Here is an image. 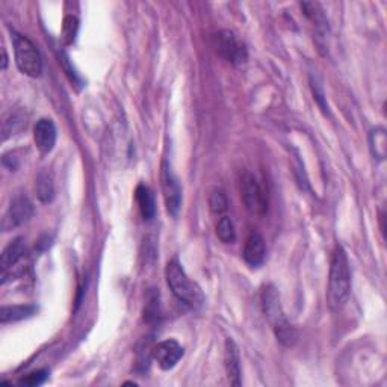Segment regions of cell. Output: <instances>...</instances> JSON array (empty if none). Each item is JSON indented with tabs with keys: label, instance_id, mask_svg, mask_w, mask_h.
I'll return each instance as SVG.
<instances>
[{
	"label": "cell",
	"instance_id": "6da1fadb",
	"mask_svg": "<svg viewBox=\"0 0 387 387\" xmlns=\"http://www.w3.org/2000/svg\"><path fill=\"white\" fill-rule=\"evenodd\" d=\"M351 293V270L345 250L337 245L333 251L330 265V279H328V292L327 302L331 310L342 309Z\"/></svg>",
	"mask_w": 387,
	"mask_h": 387
},
{
	"label": "cell",
	"instance_id": "7a4b0ae2",
	"mask_svg": "<svg viewBox=\"0 0 387 387\" xmlns=\"http://www.w3.org/2000/svg\"><path fill=\"white\" fill-rule=\"evenodd\" d=\"M262 306L266 319L271 324L275 336L283 345L291 346L297 340V331L289 324V321L284 316V312L282 309L280 295L272 284L265 286L262 291Z\"/></svg>",
	"mask_w": 387,
	"mask_h": 387
},
{
	"label": "cell",
	"instance_id": "3957f363",
	"mask_svg": "<svg viewBox=\"0 0 387 387\" xmlns=\"http://www.w3.org/2000/svg\"><path fill=\"white\" fill-rule=\"evenodd\" d=\"M167 275V283L176 298L192 309H198L205 302L201 289L194 283L182 268V265L177 261H171L165 270Z\"/></svg>",
	"mask_w": 387,
	"mask_h": 387
},
{
	"label": "cell",
	"instance_id": "277c9868",
	"mask_svg": "<svg viewBox=\"0 0 387 387\" xmlns=\"http://www.w3.org/2000/svg\"><path fill=\"white\" fill-rule=\"evenodd\" d=\"M13 44L18 70L29 78H40L43 73V61L34 43L24 35L13 32Z\"/></svg>",
	"mask_w": 387,
	"mask_h": 387
},
{
	"label": "cell",
	"instance_id": "5b68a950",
	"mask_svg": "<svg viewBox=\"0 0 387 387\" xmlns=\"http://www.w3.org/2000/svg\"><path fill=\"white\" fill-rule=\"evenodd\" d=\"M241 198L251 215L263 217L268 212V196L253 174L245 173L241 179Z\"/></svg>",
	"mask_w": 387,
	"mask_h": 387
},
{
	"label": "cell",
	"instance_id": "8992f818",
	"mask_svg": "<svg viewBox=\"0 0 387 387\" xmlns=\"http://www.w3.org/2000/svg\"><path fill=\"white\" fill-rule=\"evenodd\" d=\"M214 48L219 57L232 66H242L248 59L245 44L232 31H219L215 34Z\"/></svg>",
	"mask_w": 387,
	"mask_h": 387
},
{
	"label": "cell",
	"instance_id": "52a82bcc",
	"mask_svg": "<svg viewBox=\"0 0 387 387\" xmlns=\"http://www.w3.org/2000/svg\"><path fill=\"white\" fill-rule=\"evenodd\" d=\"M161 187L167 212L171 217H177L182 207V187L180 180L173 171L171 165L163 161L161 170Z\"/></svg>",
	"mask_w": 387,
	"mask_h": 387
},
{
	"label": "cell",
	"instance_id": "ba28073f",
	"mask_svg": "<svg viewBox=\"0 0 387 387\" xmlns=\"http://www.w3.org/2000/svg\"><path fill=\"white\" fill-rule=\"evenodd\" d=\"M32 215H34L32 201L26 196H18L11 201L6 214L3 215L2 230L3 232H9V230L20 227L24 223H27V221L32 218Z\"/></svg>",
	"mask_w": 387,
	"mask_h": 387
},
{
	"label": "cell",
	"instance_id": "9c48e42d",
	"mask_svg": "<svg viewBox=\"0 0 387 387\" xmlns=\"http://www.w3.org/2000/svg\"><path fill=\"white\" fill-rule=\"evenodd\" d=\"M152 357L163 371H170L183 357V348L174 339L162 340V342L153 346Z\"/></svg>",
	"mask_w": 387,
	"mask_h": 387
},
{
	"label": "cell",
	"instance_id": "30bf717a",
	"mask_svg": "<svg viewBox=\"0 0 387 387\" xmlns=\"http://www.w3.org/2000/svg\"><path fill=\"white\" fill-rule=\"evenodd\" d=\"M35 145L43 154H48L54 149L57 144V127L49 118H43L34 127Z\"/></svg>",
	"mask_w": 387,
	"mask_h": 387
},
{
	"label": "cell",
	"instance_id": "8fae6325",
	"mask_svg": "<svg viewBox=\"0 0 387 387\" xmlns=\"http://www.w3.org/2000/svg\"><path fill=\"white\" fill-rule=\"evenodd\" d=\"M265 254L266 248L263 236L259 232H256V230H251L244 245V261L250 266H253V268H256V266H261L263 263Z\"/></svg>",
	"mask_w": 387,
	"mask_h": 387
},
{
	"label": "cell",
	"instance_id": "7c38bea8",
	"mask_svg": "<svg viewBox=\"0 0 387 387\" xmlns=\"http://www.w3.org/2000/svg\"><path fill=\"white\" fill-rule=\"evenodd\" d=\"M224 362L230 384H233L236 387L241 386V357H239L238 345L235 344V340L230 337L226 340Z\"/></svg>",
	"mask_w": 387,
	"mask_h": 387
},
{
	"label": "cell",
	"instance_id": "4fadbf2b",
	"mask_svg": "<svg viewBox=\"0 0 387 387\" xmlns=\"http://www.w3.org/2000/svg\"><path fill=\"white\" fill-rule=\"evenodd\" d=\"M26 254V244L23 238H15L14 241L9 242L0 257V270H2V275L8 274L15 268V265L20 262Z\"/></svg>",
	"mask_w": 387,
	"mask_h": 387
},
{
	"label": "cell",
	"instance_id": "5bb4252c",
	"mask_svg": "<svg viewBox=\"0 0 387 387\" xmlns=\"http://www.w3.org/2000/svg\"><path fill=\"white\" fill-rule=\"evenodd\" d=\"M135 198H136L138 206H140V212H141L143 218L147 221L153 219L154 214H156V203H154L153 191L149 187L140 185L136 188Z\"/></svg>",
	"mask_w": 387,
	"mask_h": 387
},
{
	"label": "cell",
	"instance_id": "9a60e30c",
	"mask_svg": "<svg viewBox=\"0 0 387 387\" xmlns=\"http://www.w3.org/2000/svg\"><path fill=\"white\" fill-rule=\"evenodd\" d=\"M36 313L35 306H3L0 309V322L8 324V322H17L22 319H27Z\"/></svg>",
	"mask_w": 387,
	"mask_h": 387
},
{
	"label": "cell",
	"instance_id": "2e32d148",
	"mask_svg": "<svg viewBox=\"0 0 387 387\" xmlns=\"http://www.w3.org/2000/svg\"><path fill=\"white\" fill-rule=\"evenodd\" d=\"M36 196H38L40 201L43 203H50L54 197V182H53V174L49 170H43L38 177H36L35 183Z\"/></svg>",
	"mask_w": 387,
	"mask_h": 387
},
{
	"label": "cell",
	"instance_id": "e0dca14e",
	"mask_svg": "<svg viewBox=\"0 0 387 387\" xmlns=\"http://www.w3.org/2000/svg\"><path fill=\"white\" fill-rule=\"evenodd\" d=\"M370 149L377 161H384L387 154V133L384 127H375L370 133Z\"/></svg>",
	"mask_w": 387,
	"mask_h": 387
},
{
	"label": "cell",
	"instance_id": "ac0fdd59",
	"mask_svg": "<svg viewBox=\"0 0 387 387\" xmlns=\"http://www.w3.org/2000/svg\"><path fill=\"white\" fill-rule=\"evenodd\" d=\"M217 236L219 238V241L224 244H233L236 241V232L232 218L227 215L219 217L217 224Z\"/></svg>",
	"mask_w": 387,
	"mask_h": 387
},
{
	"label": "cell",
	"instance_id": "d6986e66",
	"mask_svg": "<svg viewBox=\"0 0 387 387\" xmlns=\"http://www.w3.org/2000/svg\"><path fill=\"white\" fill-rule=\"evenodd\" d=\"M209 207L212 214L217 217H223L228 209V200L223 189H214L209 196Z\"/></svg>",
	"mask_w": 387,
	"mask_h": 387
},
{
	"label": "cell",
	"instance_id": "ffe728a7",
	"mask_svg": "<svg viewBox=\"0 0 387 387\" xmlns=\"http://www.w3.org/2000/svg\"><path fill=\"white\" fill-rule=\"evenodd\" d=\"M78 29H79V22L76 17L73 15H67L64 18V24H62V40L66 44H71L75 43L76 35H78Z\"/></svg>",
	"mask_w": 387,
	"mask_h": 387
},
{
	"label": "cell",
	"instance_id": "44dd1931",
	"mask_svg": "<svg viewBox=\"0 0 387 387\" xmlns=\"http://www.w3.org/2000/svg\"><path fill=\"white\" fill-rule=\"evenodd\" d=\"M159 313V293L150 292L149 298H147V306L144 310V319L147 322H152L153 319H158Z\"/></svg>",
	"mask_w": 387,
	"mask_h": 387
},
{
	"label": "cell",
	"instance_id": "7402d4cb",
	"mask_svg": "<svg viewBox=\"0 0 387 387\" xmlns=\"http://www.w3.org/2000/svg\"><path fill=\"white\" fill-rule=\"evenodd\" d=\"M48 377H49L48 371H36V372H32L29 375H26L24 379L20 380V384L22 386L35 387V386L43 384L45 380H48Z\"/></svg>",
	"mask_w": 387,
	"mask_h": 387
},
{
	"label": "cell",
	"instance_id": "603a6c76",
	"mask_svg": "<svg viewBox=\"0 0 387 387\" xmlns=\"http://www.w3.org/2000/svg\"><path fill=\"white\" fill-rule=\"evenodd\" d=\"M312 89H313V96H315L318 105L322 108V110H324L326 114H328V106L326 105V100H324V91H322L319 82L315 79H312Z\"/></svg>",
	"mask_w": 387,
	"mask_h": 387
},
{
	"label": "cell",
	"instance_id": "cb8c5ba5",
	"mask_svg": "<svg viewBox=\"0 0 387 387\" xmlns=\"http://www.w3.org/2000/svg\"><path fill=\"white\" fill-rule=\"evenodd\" d=\"M2 70H6L8 67V54H6V49H2Z\"/></svg>",
	"mask_w": 387,
	"mask_h": 387
}]
</instances>
